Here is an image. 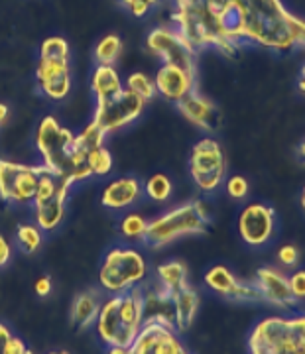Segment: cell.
<instances>
[{
  "label": "cell",
  "instance_id": "6da1fadb",
  "mask_svg": "<svg viewBox=\"0 0 305 354\" xmlns=\"http://www.w3.org/2000/svg\"><path fill=\"white\" fill-rule=\"evenodd\" d=\"M172 22L197 53L234 57L246 48L305 50V20L281 0H174Z\"/></svg>",
  "mask_w": 305,
  "mask_h": 354
},
{
  "label": "cell",
  "instance_id": "7a4b0ae2",
  "mask_svg": "<svg viewBox=\"0 0 305 354\" xmlns=\"http://www.w3.org/2000/svg\"><path fill=\"white\" fill-rule=\"evenodd\" d=\"M36 148L41 165L59 179L79 183L93 177L87 158L77 148L75 134L62 127L53 116H44L36 130Z\"/></svg>",
  "mask_w": 305,
  "mask_h": 354
},
{
  "label": "cell",
  "instance_id": "3957f363",
  "mask_svg": "<svg viewBox=\"0 0 305 354\" xmlns=\"http://www.w3.org/2000/svg\"><path fill=\"white\" fill-rule=\"evenodd\" d=\"M97 335L102 344L130 348L144 327V307L140 288L115 293L101 304V311L95 321Z\"/></svg>",
  "mask_w": 305,
  "mask_h": 354
},
{
  "label": "cell",
  "instance_id": "277c9868",
  "mask_svg": "<svg viewBox=\"0 0 305 354\" xmlns=\"http://www.w3.org/2000/svg\"><path fill=\"white\" fill-rule=\"evenodd\" d=\"M211 218L207 205L199 199L185 201L165 211L164 215L148 221V230L144 236V244L152 250H160L172 242L181 241L185 236H197L209 230Z\"/></svg>",
  "mask_w": 305,
  "mask_h": 354
},
{
  "label": "cell",
  "instance_id": "5b68a950",
  "mask_svg": "<svg viewBox=\"0 0 305 354\" xmlns=\"http://www.w3.org/2000/svg\"><path fill=\"white\" fill-rule=\"evenodd\" d=\"M246 344L248 354H305V313L260 319Z\"/></svg>",
  "mask_w": 305,
  "mask_h": 354
},
{
  "label": "cell",
  "instance_id": "8992f818",
  "mask_svg": "<svg viewBox=\"0 0 305 354\" xmlns=\"http://www.w3.org/2000/svg\"><path fill=\"white\" fill-rule=\"evenodd\" d=\"M148 278V262L140 250L130 246H116L102 258L99 283L111 295L124 293L142 286Z\"/></svg>",
  "mask_w": 305,
  "mask_h": 354
},
{
  "label": "cell",
  "instance_id": "52a82bcc",
  "mask_svg": "<svg viewBox=\"0 0 305 354\" xmlns=\"http://www.w3.org/2000/svg\"><path fill=\"white\" fill-rule=\"evenodd\" d=\"M190 176L197 189L203 193H215L225 185L227 158L215 138L205 136L195 142L190 153Z\"/></svg>",
  "mask_w": 305,
  "mask_h": 354
},
{
  "label": "cell",
  "instance_id": "ba28073f",
  "mask_svg": "<svg viewBox=\"0 0 305 354\" xmlns=\"http://www.w3.org/2000/svg\"><path fill=\"white\" fill-rule=\"evenodd\" d=\"M46 167L0 160V199L10 205H32Z\"/></svg>",
  "mask_w": 305,
  "mask_h": 354
},
{
  "label": "cell",
  "instance_id": "9c48e42d",
  "mask_svg": "<svg viewBox=\"0 0 305 354\" xmlns=\"http://www.w3.org/2000/svg\"><path fill=\"white\" fill-rule=\"evenodd\" d=\"M71 187H73V183L59 179L46 169V174L39 179L36 199L32 203L36 225L41 230L50 232L62 225L65 216V203H67Z\"/></svg>",
  "mask_w": 305,
  "mask_h": 354
},
{
  "label": "cell",
  "instance_id": "30bf717a",
  "mask_svg": "<svg viewBox=\"0 0 305 354\" xmlns=\"http://www.w3.org/2000/svg\"><path fill=\"white\" fill-rule=\"evenodd\" d=\"M146 48L162 65H178L185 71L197 73V51L174 26H158L146 38Z\"/></svg>",
  "mask_w": 305,
  "mask_h": 354
},
{
  "label": "cell",
  "instance_id": "8fae6325",
  "mask_svg": "<svg viewBox=\"0 0 305 354\" xmlns=\"http://www.w3.org/2000/svg\"><path fill=\"white\" fill-rule=\"evenodd\" d=\"M146 102L138 99L136 95H132L128 88H124L120 95H116L113 99L97 102L95 114H93V122L111 134L116 130H122L128 124H132L134 120H138L144 113Z\"/></svg>",
  "mask_w": 305,
  "mask_h": 354
},
{
  "label": "cell",
  "instance_id": "7c38bea8",
  "mask_svg": "<svg viewBox=\"0 0 305 354\" xmlns=\"http://www.w3.org/2000/svg\"><path fill=\"white\" fill-rule=\"evenodd\" d=\"M239 234L244 244L260 248L272 241L276 232V213L264 203H248L239 215Z\"/></svg>",
  "mask_w": 305,
  "mask_h": 354
},
{
  "label": "cell",
  "instance_id": "4fadbf2b",
  "mask_svg": "<svg viewBox=\"0 0 305 354\" xmlns=\"http://www.w3.org/2000/svg\"><path fill=\"white\" fill-rule=\"evenodd\" d=\"M205 286L232 304H262L255 283L239 279L227 266H213L205 274Z\"/></svg>",
  "mask_w": 305,
  "mask_h": 354
},
{
  "label": "cell",
  "instance_id": "5bb4252c",
  "mask_svg": "<svg viewBox=\"0 0 305 354\" xmlns=\"http://www.w3.org/2000/svg\"><path fill=\"white\" fill-rule=\"evenodd\" d=\"M255 288L260 293L262 304L272 305L276 309H293L295 307V297H293L292 288H290V276L286 272H281L280 268L274 266H262L256 272L252 279Z\"/></svg>",
  "mask_w": 305,
  "mask_h": 354
},
{
  "label": "cell",
  "instance_id": "9a60e30c",
  "mask_svg": "<svg viewBox=\"0 0 305 354\" xmlns=\"http://www.w3.org/2000/svg\"><path fill=\"white\" fill-rule=\"evenodd\" d=\"M130 351L132 354H190L178 339V330L160 323H144Z\"/></svg>",
  "mask_w": 305,
  "mask_h": 354
},
{
  "label": "cell",
  "instance_id": "2e32d148",
  "mask_svg": "<svg viewBox=\"0 0 305 354\" xmlns=\"http://www.w3.org/2000/svg\"><path fill=\"white\" fill-rule=\"evenodd\" d=\"M36 81L39 91L51 101H64L71 91V67L69 59L39 57L36 67Z\"/></svg>",
  "mask_w": 305,
  "mask_h": 354
},
{
  "label": "cell",
  "instance_id": "e0dca14e",
  "mask_svg": "<svg viewBox=\"0 0 305 354\" xmlns=\"http://www.w3.org/2000/svg\"><path fill=\"white\" fill-rule=\"evenodd\" d=\"M144 307V323H160L176 329L174 325V293L154 278L148 283L138 286Z\"/></svg>",
  "mask_w": 305,
  "mask_h": 354
},
{
  "label": "cell",
  "instance_id": "ac0fdd59",
  "mask_svg": "<svg viewBox=\"0 0 305 354\" xmlns=\"http://www.w3.org/2000/svg\"><path fill=\"white\" fill-rule=\"evenodd\" d=\"M154 83L162 99L178 104L193 91H197V73L185 71L178 65H162L154 77Z\"/></svg>",
  "mask_w": 305,
  "mask_h": 354
},
{
  "label": "cell",
  "instance_id": "d6986e66",
  "mask_svg": "<svg viewBox=\"0 0 305 354\" xmlns=\"http://www.w3.org/2000/svg\"><path fill=\"white\" fill-rule=\"evenodd\" d=\"M176 106H178L179 114L190 124L199 128L201 132L213 134L221 127V109L211 99L203 97L199 91H193L183 101L178 102Z\"/></svg>",
  "mask_w": 305,
  "mask_h": 354
},
{
  "label": "cell",
  "instance_id": "ffe728a7",
  "mask_svg": "<svg viewBox=\"0 0 305 354\" xmlns=\"http://www.w3.org/2000/svg\"><path fill=\"white\" fill-rule=\"evenodd\" d=\"M142 197V183L136 177H118L101 193V205L113 211L132 207Z\"/></svg>",
  "mask_w": 305,
  "mask_h": 354
},
{
  "label": "cell",
  "instance_id": "44dd1931",
  "mask_svg": "<svg viewBox=\"0 0 305 354\" xmlns=\"http://www.w3.org/2000/svg\"><path fill=\"white\" fill-rule=\"evenodd\" d=\"M201 297L193 286H185L174 293V325L178 333H185L193 325L199 311Z\"/></svg>",
  "mask_w": 305,
  "mask_h": 354
},
{
  "label": "cell",
  "instance_id": "7402d4cb",
  "mask_svg": "<svg viewBox=\"0 0 305 354\" xmlns=\"http://www.w3.org/2000/svg\"><path fill=\"white\" fill-rule=\"evenodd\" d=\"M91 91L95 95V101L101 102L113 99L124 91V83L115 69V65H97L91 77Z\"/></svg>",
  "mask_w": 305,
  "mask_h": 354
},
{
  "label": "cell",
  "instance_id": "603a6c76",
  "mask_svg": "<svg viewBox=\"0 0 305 354\" xmlns=\"http://www.w3.org/2000/svg\"><path fill=\"white\" fill-rule=\"evenodd\" d=\"M101 311V299L95 291H83L79 293L73 305H71V323L77 330H85L95 325Z\"/></svg>",
  "mask_w": 305,
  "mask_h": 354
},
{
  "label": "cell",
  "instance_id": "cb8c5ba5",
  "mask_svg": "<svg viewBox=\"0 0 305 354\" xmlns=\"http://www.w3.org/2000/svg\"><path fill=\"white\" fill-rule=\"evenodd\" d=\"M190 272H187V266L179 260H167L164 264L158 266L156 270V279L164 286L165 290H169L172 293H176L181 288L190 286Z\"/></svg>",
  "mask_w": 305,
  "mask_h": 354
},
{
  "label": "cell",
  "instance_id": "d4e9b609",
  "mask_svg": "<svg viewBox=\"0 0 305 354\" xmlns=\"http://www.w3.org/2000/svg\"><path fill=\"white\" fill-rule=\"evenodd\" d=\"M16 242L24 254H36L44 242V230L36 223H24L16 228Z\"/></svg>",
  "mask_w": 305,
  "mask_h": 354
},
{
  "label": "cell",
  "instance_id": "484cf974",
  "mask_svg": "<svg viewBox=\"0 0 305 354\" xmlns=\"http://www.w3.org/2000/svg\"><path fill=\"white\" fill-rule=\"evenodd\" d=\"M122 39L118 38L116 34H109L97 44L95 48V62L97 65H115L116 59L122 53Z\"/></svg>",
  "mask_w": 305,
  "mask_h": 354
},
{
  "label": "cell",
  "instance_id": "4316f807",
  "mask_svg": "<svg viewBox=\"0 0 305 354\" xmlns=\"http://www.w3.org/2000/svg\"><path fill=\"white\" fill-rule=\"evenodd\" d=\"M104 140H107V132H104L99 124H95L93 120H91L89 124L83 128L79 134H75L77 148L83 152L85 158H87V153L93 152L95 148L104 146Z\"/></svg>",
  "mask_w": 305,
  "mask_h": 354
},
{
  "label": "cell",
  "instance_id": "83f0119b",
  "mask_svg": "<svg viewBox=\"0 0 305 354\" xmlns=\"http://www.w3.org/2000/svg\"><path fill=\"white\" fill-rule=\"evenodd\" d=\"M132 95H136L138 99H142L144 102L152 101L154 97L158 95V91H156V83H154L152 77H148L146 73H142V71H134V73H130L127 79V87Z\"/></svg>",
  "mask_w": 305,
  "mask_h": 354
},
{
  "label": "cell",
  "instance_id": "f1b7e54d",
  "mask_svg": "<svg viewBox=\"0 0 305 354\" xmlns=\"http://www.w3.org/2000/svg\"><path fill=\"white\" fill-rule=\"evenodd\" d=\"M144 193L156 203H164L172 197L174 193V185H172V179L164 174H154L146 179L144 183Z\"/></svg>",
  "mask_w": 305,
  "mask_h": 354
},
{
  "label": "cell",
  "instance_id": "f546056e",
  "mask_svg": "<svg viewBox=\"0 0 305 354\" xmlns=\"http://www.w3.org/2000/svg\"><path fill=\"white\" fill-rule=\"evenodd\" d=\"M148 230V221L138 213H128L120 223V234L128 241H144Z\"/></svg>",
  "mask_w": 305,
  "mask_h": 354
},
{
  "label": "cell",
  "instance_id": "4dcf8cb0",
  "mask_svg": "<svg viewBox=\"0 0 305 354\" xmlns=\"http://www.w3.org/2000/svg\"><path fill=\"white\" fill-rule=\"evenodd\" d=\"M87 165H89L91 174L97 177H104L111 174L113 169V156L107 150V146L95 148L93 152L87 153Z\"/></svg>",
  "mask_w": 305,
  "mask_h": 354
},
{
  "label": "cell",
  "instance_id": "1f68e13d",
  "mask_svg": "<svg viewBox=\"0 0 305 354\" xmlns=\"http://www.w3.org/2000/svg\"><path fill=\"white\" fill-rule=\"evenodd\" d=\"M39 57L48 59H69V44L59 36H53L41 41L39 48Z\"/></svg>",
  "mask_w": 305,
  "mask_h": 354
},
{
  "label": "cell",
  "instance_id": "d6a6232c",
  "mask_svg": "<svg viewBox=\"0 0 305 354\" xmlns=\"http://www.w3.org/2000/svg\"><path fill=\"white\" fill-rule=\"evenodd\" d=\"M225 189H227V193H229L230 199L241 201V199H244V197L248 195V191H250V183L246 181V177L232 176L225 181Z\"/></svg>",
  "mask_w": 305,
  "mask_h": 354
},
{
  "label": "cell",
  "instance_id": "836d02e7",
  "mask_svg": "<svg viewBox=\"0 0 305 354\" xmlns=\"http://www.w3.org/2000/svg\"><path fill=\"white\" fill-rule=\"evenodd\" d=\"M118 2H120L132 16L142 18V16H146V14L150 12L154 6H158L160 0H118Z\"/></svg>",
  "mask_w": 305,
  "mask_h": 354
},
{
  "label": "cell",
  "instance_id": "e575fe53",
  "mask_svg": "<svg viewBox=\"0 0 305 354\" xmlns=\"http://www.w3.org/2000/svg\"><path fill=\"white\" fill-rule=\"evenodd\" d=\"M278 262L284 268H293L299 262V250L293 246V244H284L280 250H278Z\"/></svg>",
  "mask_w": 305,
  "mask_h": 354
},
{
  "label": "cell",
  "instance_id": "d590c367",
  "mask_svg": "<svg viewBox=\"0 0 305 354\" xmlns=\"http://www.w3.org/2000/svg\"><path fill=\"white\" fill-rule=\"evenodd\" d=\"M290 288H292L295 301L305 299V270H297L290 276Z\"/></svg>",
  "mask_w": 305,
  "mask_h": 354
},
{
  "label": "cell",
  "instance_id": "8d00e7d4",
  "mask_svg": "<svg viewBox=\"0 0 305 354\" xmlns=\"http://www.w3.org/2000/svg\"><path fill=\"white\" fill-rule=\"evenodd\" d=\"M10 258H12V246L4 239V234H0V270L8 266Z\"/></svg>",
  "mask_w": 305,
  "mask_h": 354
},
{
  "label": "cell",
  "instance_id": "74e56055",
  "mask_svg": "<svg viewBox=\"0 0 305 354\" xmlns=\"http://www.w3.org/2000/svg\"><path fill=\"white\" fill-rule=\"evenodd\" d=\"M28 346H26V342L20 339V337H10V341L6 344V354H28Z\"/></svg>",
  "mask_w": 305,
  "mask_h": 354
},
{
  "label": "cell",
  "instance_id": "f35d334b",
  "mask_svg": "<svg viewBox=\"0 0 305 354\" xmlns=\"http://www.w3.org/2000/svg\"><path fill=\"white\" fill-rule=\"evenodd\" d=\"M36 293L39 297H48L51 293V278L50 276H41V278L36 281Z\"/></svg>",
  "mask_w": 305,
  "mask_h": 354
},
{
  "label": "cell",
  "instance_id": "ab89813d",
  "mask_svg": "<svg viewBox=\"0 0 305 354\" xmlns=\"http://www.w3.org/2000/svg\"><path fill=\"white\" fill-rule=\"evenodd\" d=\"M12 337V330L8 329L4 323H0V354H6V344Z\"/></svg>",
  "mask_w": 305,
  "mask_h": 354
},
{
  "label": "cell",
  "instance_id": "60d3db41",
  "mask_svg": "<svg viewBox=\"0 0 305 354\" xmlns=\"http://www.w3.org/2000/svg\"><path fill=\"white\" fill-rule=\"evenodd\" d=\"M297 88H299L302 95H305V64L302 67V71H299V77H297Z\"/></svg>",
  "mask_w": 305,
  "mask_h": 354
},
{
  "label": "cell",
  "instance_id": "b9f144b4",
  "mask_svg": "<svg viewBox=\"0 0 305 354\" xmlns=\"http://www.w3.org/2000/svg\"><path fill=\"white\" fill-rule=\"evenodd\" d=\"M6 118H8V106L4 102H0V127L6 122Z\"/></svg>",
  "mask_w": 305,
  "mask_h": 354
},
{
  "label": "cell",
  "instance_id": "7bdbcfd3",
  "mask_svg": "<svg viewBox=\"0 0 305 354\" xmlns=\"http://www.w3.org/2000/svg\"><path fill=\"white\" fill-rule=\"evenodd\" d=\"M107 354H132V351L130 348H122V346H111Z\"/></svg>",
  "mask_w": 305,
  "mask_h": 354
},
{
  "label": "cell",
  "instance_id": "ee69618b",
  "mask_svg": "<svg viewBox=\"0 0 305 354\" xmlns=\"http://www.w3.org/2000/svg\"><path fill=\"white\" fill-rule=\"evenodd\" d=\"M297 158H299L302 162H305V138H304V142L297 146Z\"/></svg>",
  "mask_w": 305,
  "mask_h": 354
},
{
  "label": "cell",
  "instance_id": "f6af8a7d",
  "mask_svg": "<svg viewBox=\"0 0 305 354\" xmlns=\"http://www.w3.org/2000/svg\"><path fill=\"white\" fill-rule=\"evenodd\" d=\"M299 205H302V209H304L305 213V185L304 189H302V195H299Z\"/></svg>",
  "mask_w": 305,
  "mask_h": 354
},
{
  "label": "cell",
  "instance_id": "bcb514c9",
  "mask_svg": "<svg viewBox=\"0 0 305 354\" xmlns=\"http://www.w3.org/2000/svg\"><path fill=\"white\" fill-rule=\"evenodd\" d=\"M48 354H71L69 351H53V353H48Z\"/></svg>",
  "mask_w": 305,
  "mask_h": 354
}]
</instances>
